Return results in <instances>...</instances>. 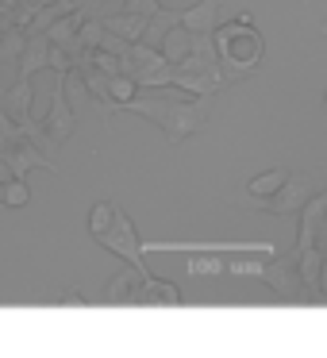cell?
I'll return each instance as SVG.
<instances>
[{
	"instance_id": "cell-1",
	"label": "cell",
	"mask_w": 327,
	"mask_h": 358,
	"mask_svg": "<svg viewBox=\"0 0 327 358\" xmlns=\"http://www.w3.org/2000/svg\"><path fill=\"white\" fill-rule=\"evenodd\" d=\"M116 108L154 120L158 131L170 143H185L189 135H196L204 127V108L193 96H131V101H119Z\"/></svg>"
},
{
	"instance_id": "cell-2",
	"label": "cell",
	"mask_w": 327,
	"mask_h": 358,
	"mask_svg": "<svg viewBox=\"0 0 327 358\" xmlns=\"http://www.w3.org/2000/svg\"><path fill=\"white\" fill-rule=\"evenodd\" d=\"M89 231H93V239L101 243V247H108L112 255H119L131 270H139L143 281L150 278L147 266H143V247H139V235H135V224L116 208V204H108V201L93 204V212H89Z\"/></svg>"
},
{
	"instance_id": "cell-3",
	"label": "cell",
	"mask_w": 327,
	"mask_h": 358,
	"mask_svg": "<svg viewBox=\"0 0 327 358\" xmlns=\"http://www.w3.org/2000/svg\"><path fill=\"white\" fill-rule=\"evenodd\" d=\"M216 55L227 70H239V73H250L262 58V35L250 27L247 16H239V24L231 27H216Z\"/></svg>"
},
{
	"instance_id": "cell-4",
	"label": "cell",
	"mask_w": 327,
	"mask_h": 358,
	"mask_svg": "<svg viewBox=\"0 0 327 358\" xmlns=\"http://www.w3.org/2000/svg\"><path fill=\"white\" fill-rule=\"evenodd\" d=\"M147 250H181V255H277L273 243H166V239H154L147 243Z\"/></svg>"
},
{
	"instance_id": "cell-5",
	"label": "cell",
	"mask_w": 327,
	"mask_h": 358,
	"mask_svg": "<svg viewBox=\"0 0 327 358\" xmlns=\"http://www.w3.org/2000/svg\"><path fill=\"white\" fill-rule=\"evenodd\" d=\"M216 24H219V4L216 0H201V4H193V8L181 12V27H189L193 35H216Z\"/></svg>"
},
{
	"instance_id": "cell-6",
	"label": "cell",
	"mask_w": 327,
	"mask_h": 358,
	"mask_svg": "<svg viewBox=\"0 0 327 358\" xmlns=\"http://www.w3.org/2000/svg\"><path fill=\"white\" fill-rule=\"evenodd\" d=\"M189 55H193V31L177 24L170 35H166V43H162V58H166L170 66H181Z\"/></svg>"
},
{
	"instance_id": "cell-7",
	"label": "cell",
	"mask_w": 327,
	"mask_h": 358,
	"mask_svg": "<svg viewBox=\"0 0 327 358\" xmlns=\"http://www.w3.org/2000/svg\"><path fill=\"white\" fill-rule=\"evenodd\" d=\"M104 27H108L112 35H119V39H139V35H147V16L124 12V16H112Z\"/></svg>"
},
{
	"instance_id": "cell-8",
	"label": "cell",
	"mask_w": 327,
	"mask_h": 358,
	"mask_svg": "<svg viewBox=\"0 0 327 358\" xmlns=\"http://www.w3.org/2000/svg\"><path fill=\"white\" fill-rule=\"evenodd\" d=\"M150 20H154V24L147 27V35H143V39H147V47H162L166 35L181 24V12H158V16H150Z\"/></svg>"
},
{
	"instance_id": "cell-9",
	"label": "cell",
	"mask_w": 327,
	"mask_h": 358,
	"mask_svg": "<svg viewBox=\"0 0 327 358\" xmlns=\"http://www.w3.org/2000/svg\"><path fill=\"white\" fill-rule=\"evenodd\" d=\"M47 131H54L58 139H66V135L73 131V112H70V101H66V93L54 96V112H50V120H47Z\"/></svg>"
},
{
	"instance_id": "cell-10",
	"label": "cell",
	"mask_w": 327,
	"mask_h": 358,
	"mask_svg": "<svg viewBox=\"0 0 327 358\" xmlns=\"http://www.w3.org/2000/svg\"><path fill=\"white\" fill-rule=\"evenodd\" d=\"M285 181H289V170H270V173H262V178L250 181V196L262 201V196L273 193V189H285Z\"/></svg>"
},
{
	"instance_id": "cell-11",
	"label": "cell",
	"mask_w": 327,
	"mask_h": 358,
	"mask_svg": "<svg viewBox=\"0 0 327 358\" xmlns=\"http://www.w3.org/2000/svg\"><path fill=\"white\" fill-rule=\"evenodd\" d=\"M4 204H12V208L27 204V185H24V178H8V181H4Z\"/></svg>"
},
{
	"instance_id": "cell-12",
	"label": "cell",
	"mask_w": 327,
	"mask_h": 358,
	"mask_svg": "<svg viewBox=\"0 0 327 358\" xmlns=\"http://www.w3.org/2000/svg\"><path fill=\"white\" fill-rule=\"evenodd\" d=\"M124 12H135V16H158L162 12V4L158 0H124Z\"/></svg>"
},
{
	"instance_id": "cell-13",
	"label": "cell",
	"mask_w": 327,
	"mask_h": 358,
	"mask_svg": "<svg viewBox=\"0 0 327 358\" xmlns=\"http://www.w3.org/2000/svg\"><path fill=\"white\" fill-rule=\"evenodd\" d=\"M189 273H224L219 258H189Z\"/></svg>"
},
{
	"instance_id": "cell-14",
	"label": "cell",
	"mask_w": 327,
	"mask_h": 358,
	"mask_svg": "<svg viewBox=\"0 0 327 358\" xmlns=\"http://www.w3.org/2000/svg\"><path fill=\"white\" fill-rule=\"evenodd\" d=\"M231 270L235 273H262V266H258V262H235Z\"/></svg>"
},
{
	"instance_id": "cell-15",
	"label": "cell",
	"mask_w": 327,
	"mask_h": 358,
	"mask_svg": "<svg viewBox=\"0 0 327 358\" xmlns=\"http://www.w3.org/2000/svg\"><path fill=\"white\" fill-rule=\"evenodd\" d=\"M0 204H4V181H0Z\"/></svg>"
},
{
	"instance_id": "cell-16",
	"label": "cell",
	"mask_w": 327,
	"mask_h": 358,
	"mask_svg": "<svg viewBox=\"0 0 327 358\" xmlns=\"http://www.w3.org/2000/svg\"><path fill=\"white\" fill-rule=\"evenodd\" d=\"M39 4H50V0H39Z\"/></svg>"
}]
</instances>
